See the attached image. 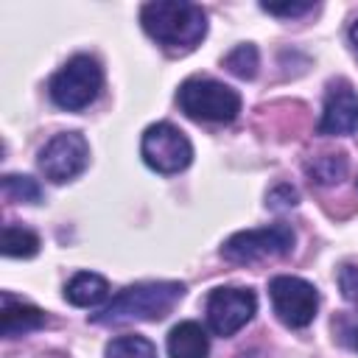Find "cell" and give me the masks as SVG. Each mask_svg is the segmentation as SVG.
<instances>
[{
    "instance_id": "6da1fadb",
    "label": "cell",
    "mask_w": 358,
    "mask_h": 358,
    "mask_svg": "<svg viewBox=\"0 0 358 358\" xmlns=\"http://www.w3.org/2000/svg\"><path fill=\"white\" fill-rule=\"evenodd\" d=\"M182 296H185V285L173 280L134 282L117 291L98 313H92V322L106 327H120L131 322H159L176 308Z\"/></svg>"
},
{
    "instance_id": "7a4b0ae2",
    "label": "cell",
    "mask_w": 358,
    "mask_h": 358,
    "mask_svg": "<svg viewBox=\"0 0 358 358\" xmlns=\"http://www.w3.org/2000/svg\"><path fill=\"white\" fill-rule=\"evenodd\" d=\"M140 22L151 39L168 50H193L207 34V14L196 3L154 0L140 8Z\"/></svg>"
},
{
    "instance_id": "3957f363",
    "label": "cell",
    "mask_w": 358,
    "mask_h": 358,
    "mask_svg": "<svg viewBox=\"0 0 358 358\" xmlns=\"http://www.w3.org/2000/svg\"><path fill=\"white\" fill-rule=\"evenodd\" d=\"M176 103L187 117L204 123H229L241 112V95L232 87L207 76H193L182 81L176 92Z\"/></svg>"
},
{
    "instance_id": "277c9868",
    "label": "cell",
    "mask_w": 358,
    "mask_h": 358,
    "mask_svg": "<svg viewBox=\"0 0 358 358\" xmlns=\"http://www.w3.org/2000/svg\"><path fill=\"white\" fill-rule=\"evenodd\" d=\"M103 87V70L101 64L87 56V53H78L73 59H67L50 78L48 84V92H50V101L67 112H78L84 106H90L98 92Z\"/></svg>"
},
{
    "instance_id": "5b68a950",
    "label": "cell",
    "mask_w": 358,
    "mask_h": 358,
    "mask_svg": "<svg viewBox=\"0 0 358 358\" xmlns=\"http://www.w3.org/2000/svg\"><path fill=\"white\" fill-rule=\"evenodd\" d=\"M294 229L288 224H271V227H260V229H243L229 235L221 243V257L229 263H257L266 257H280L288 255L294 249Z\"/></svg>"
},
{
    "instance_id": "8992f818",
    "label": "cell",
    "mask_w": 358,
    "mask_h": 358,
    "mask_svg": "<svg viewBox=\"0 0 358 358\" xmlns=\"http://www.w3.org/2000/svg\"><path fill=\"white\" fill-rule=\"evenodd\" d=\"M140 154L145 165L157 173H179L193 159V145L173 123H151L143 131Z\"/></svg>"
},
{
    "instance_id": "52a82bcc",
    "label": "cell",
    "mask_w": 358,
    "mask_h": 358,
    "mask_svg": "<svg viewBox=\"0 0 358 358\" xmlns=\"http://www.w3.org/2000/svg\"><path fill=\"white\" fill-rule=\"evenodd\" d=\"M268 296L277 319L288 327H308L316 319L319 291L302 277H288V274L274 277L268 282Z\"/></svg>"
},
{
    "instance_id": "ba28073f",
    "label": "cell",
    "mask_w": 358,
    "mask_h": 358,
    "mask_svg": "<svg viewBox=\"0 0 358 358\" xmlns=\"http://www.w3.org/2000/svg\"><path fill=\"white\" fill-rule=\"evenodd\" d=\"M90 162V143L81 131H59L39 151V171L45 179L62 185L76 179Z\"/></svg>"
},
{
    "instance_id": "9c48e42d",
    "label": "cell",
    "mask_w": 358,
    "mask_h": 358,
    "mask_svg": "<svg viewBox=\"0 0 358 358\" xmlns=\"http://www.w3.org/2000/svg\"><path fill=\"white\" fill-rule=\"evenodd\" d=\"M257 310V296L249 288L224 285L207 296V324L215 336H235Z\"/></svg>"
},
{
    "instance_id": "30bf717a",
    "label": "cell",
    "mask_w": 358,
    "mask_h": 358,
    "mask_svg": "<svg viewBox=\"0 0 358 358\" xmlns=\"http://www.w3.org/2000/svg\"><path fill=\"white\" fill-rule=\"evenodd\" d=\"M358 131V92L350 81L336 78L327 84L324 109L319 117V134H352Z\"/></svg>"
},
{
    "instance_id": "8fae6325",
    "label": "cell",
    "mask_w": 358,
    "mask_h": 358,
    "mask_svg": "<svg viewBox=\"0 0 358 358\" xmlns=\"http://www.w3.org/2000/svg\"><path fill=\"white\" fill-rule=\"evenodd\" d=\"M0 333L6 338H17V336H28L34 330H42L48 316L45 310L22 302V299H14L11 294H3L0 296Z\"/></svg>"
},
{
    "instance_id": "7c38bea8",
    "label": "cell",
    "mask_w": 358,
    "mask_h": 358,
    "mask_svg": "<svg viewBox=\"0 0 358 358\" xmlns=\"http://www.w3.org/2000/svg\"><path fill=\"white\" fill-rule=\"evenodd\" d=\"M210 338L199 322H179L168 333V358H207Z\"/></svg>"
},
{
    "instance_id": "4fadbf2b",
    "label": "cell",
    "mask_w": 358,
    "mask_h": 358,
    "mask_svg": "<svg viewBox=\"0 0 358 358\" xmlns=\"http://www.w3.org/2000/svg\"><path fill=\"white\" fill-rule=\"evenodd\" d=\"M109 296V282L95 271H78L64 285V299L76 308H95Z\"/></svg>"
},
{
    "instance_id": "5bb4252c",
    "label": "cell",
    "mask_w": 358,
    "mask_h": 358,
    "mask_svg": "<svg viewBox=\"0 0 358 358\" xmlns=\"http://www.w3.org/2000/svg\"><path fill=\"white\" fill-rule=\"evenodd\" d=\"M39 252V235L20 224L3 227V255L6 257H34Z\"/></svg>"
},
{
    "instance_id": "9a60e30c",
    "label": "cell",
    "mask_w": 358,
    "mask_h": 358,
    "mask_svg": "<svg viewBox=\"0 0 358 358\" xmlns=\"http://www.w3.org/2000/svg\"><path fill=\"white\" fill-rule=\"evenodd\" d=\"M308 176L316 185H336L347 176V157L344 154H322L308 162Z\"/></svg>"
},
{
    "instance_id": "2e32d148",
    "label": "cell",
    "mask_w": 358,
    "mask_h": 358,
    "mask_svg": "<svg viewBox=\"0 0 358 358\" xmlns=\"http://www.w3.org/2000/svg\"><path fill=\"white\" fill-rule=\"evenodd\" d=\"M3 196L8 201H22V204H39L42 201V187L34 176H20V173H6L3 176Z\"/></svg>"
},
{
    "instance_id": "e0dca14e",
    "label": "cell",
    "mask_w": 358,
    "mask_h": 358,
    "mask_svg": "<svg viewBox=\"0 0 358 358\" xmlns=\"http://www.w3.org/2000/svg\"><path fill=\"white\" fill-rule=\"evenodd\" d=\"M103 358H157V350L143 336H120L109 341Z\"/></svg>"
},
{
    "instance_id": "ac0fdd59",
    "label": "cell",
    "mask_w": 358,
    "mask_h": 358,
    "mask_svg": "<svg viewBox=\"0 0 358 358\" xmlns=\"http://www.w3.org/2000/svg\"><path fill=\"white\" fill-rule=\"evenodd\" d=\"M257 64H260L257 48L249 45V42L232 48V50L224 56V67H227L232 76H238V78H255V76H257Z\"/></svg>"
},
{
    "instance_id": "d6986e66",
    "label": "cell",
    "mask_w": 358,
    "mask_h": 358,
    "mask_svg": "<svg viewBox=\"0 0 358 358\" xmlns=\"http://www.w3.org/2000/svg\"><path fill=\"white\" fill-rule=\"evenodd\" d=\"M296 201H299V193L285 182L274 185L268 190V196H266V207L268 210H291V207H296Z\"/></svg>"
},
{
    "instance_id": "ffe728a7",
    "label": "cell",
    "mask_w": 358,
    "mask_h": 358,
    "mask_svg": "<svg viewBox=\"0 0 358 358\" xmlns=\"http://www.w3.org/2000/svg\"><path fill=\"white\" fill-rule=\"evenodd\" d=\"M336 327V336L344 347L355 350L358 352V313H347V316H338V322L333 324Z\"/></svg>"
},
{
    "instance_id": "44dd1931",
    "label": "cell",
    "mask_w": 358,
    "mask_h": 358,
    "mask_svg": "<svg viewBox=\"0 0 358 358\" xmlns=\"http://www.w3.org/2000/svg\"><path fill=\"white\" fill-rule=\"evenodd\" d=\"M338 288H341V296L347 302H355L358 305V266L344 263L338 268Z\"/></svg>"
},
{
    "instance_id": "7402d4cb",
    "label": "cell",
    "mask_w": 358,
    "mask_h": 358,
    "mask_svg": "<svg viewBox=\"0 0 358 358\" xmlns=\"http://www.w3.org/2000/svg\"><path fill=\"white\" fill-rule=\"evenodd\" d=\"M260 8L274 17H302V14L313 11L316 3H260Z\"/></svg>"
},
{
    "instance_id": "603a6c76",
    "label": "cell",
    "mask_w": 358,
    "mask_h": 358,
    "mask_svg": "<svg viewBox=\"0 0 358 358\" xmlns=\"http://www.w3.org/2000/svg\"><path fill=\"white\" fill-rule=\"evenodd\" d=\"M350 42H352V48L358 50V20L350 25Z\"/></svg>"
}]
</instances>
